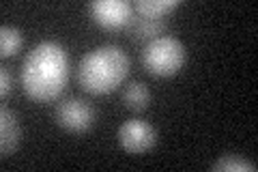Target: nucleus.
<instances>
[{
	"label": "nucleus",
	"instance_id": "ddd939ff",
	"mask_svg": "<svg viewBox=\"0 0 258 172\" xmlns=\"http://www.w3.org/2000/svg\"><path fill=\"white\" fill-rule=\"evenodd\" d=\"M13 91V78H11V71L7 67H0V95L9 97V93Z\"/></svg>",
	"mask_w": 258,
	"mask_h": 172
},
{
	"label": "nucleus",
	"instance_id": "7ed1b4c3",
	"mask_svg": "<svg viewBox=\"0 0 258 172\" xmlns=\"http://www.w3.org/2000/svg\"><path fill=\"white\" fill-rule=\"evenodd\" d=\"M185 61H187V50L181 39L161 35L157 39L149 41L142 50V65L147 67L151 76L168 78L174 76L183 69Z\"/></svg>",
	"mask_w": 258,
	"mask_h": 172
},
{
	"label": "nucleus",
	"instance_id": "1a4fd4ad",
	"mask_svg": "<svg viewBox=\"0 0 258 172\" xmlns=\"http://www.w3.org/2000/svg\"><path fill=\"white\" fill-rule=\"evenodd\" d=\"M123 103L127 105L129 110L142 112L149 108L151 103V91L144 82H132L129 86H125L123 91Z\"/></svg>",
	"mask_w": 258,
	"mask_h": 172
},
{
	"label": "nucleus",
	"instance_id": "20e7f679",
	"mask_svg": "<svg viewBox=\"0 0 258 172\" xmlns=\"http://www.w3.org/2000/svg\"><path fill=\"white\" fill-rule=\"evenodd\" d=\"M95 110L93 105L84 101V99H78V97H69L58 103L56 108V121L62 129H67L71 134H82L88 132L95 123Z\"/></svg>",
	"mask_w": 258,
	"mask_h": 172
},
{
	"label": "nucleus",
	"instance_id": "9b49d317",
	"mask_svg": "<svg viewBox=\"0 0 258 172\" xmlns=\"http://www.w3.org/2000/svg\"><path fill=\"white\" fill-rule=\"evenodd\" d=\"M24 45V35L15 28L9 26V24H3L0 28V56L3 59H9V56H15Z\"/></svg>",
	"mask_w": 258,
	"mask_h": 172
},
{
	"label": "nucleus",
	"instance_id": "6e6552de",
	"mask_svg": "<svg viewBox=\"0 0 258 172\" xmlns=\"http://www.w3.org/2000/svg\"><path fill=\"white\" fill-rule=\"evenodd\" d=\"M129 30H132V37L138 41H153L164 35L166 30V22L157 20V18H144V15H138V18H132L129 22Z\"/></svg>",
	"mask_w": 258,
	"mask_h": 172
},
{
	"label": "nucleus",
	"instance_id": "f8f14e48",
	"mask_svg": "<svg viewBox=\"0 0 258 172\" xmlns=\"http://www.w3.org/2000/svg\"><path fill=\"white\" fill-rule=\"evenodd\" d=\"M211 168L217 170V172H230V170H235V172H245V170H249V172H254V170H256V163L243 159L241 155H222V157L217 159Z\"/></svg>",
	"mask_w": 258,
	"mask_h": 172
},
{
	"label": "nucleus",
	"instance_id": "0eeeda50",
	"mask_svg": "<svg viewBox=\"0 0 258 172\" xmlns=\"http://www.w3.org/2000/svg\"><path fill=\"white\" fill-rule=\"evenodd\" d=\"M20 138H22V132H20L18 117H15L13 110L3 105V110H0V151H3V157L15 151V146L20 144Z\"/></svg>",
	"mask_w": 258,
	"mask_h": 172
},
{
	"label": "nucleus",
	"instance_id": "39448f33",
	"mask_svg": "<svg viewBox=\"0 0 258 172\" xmlns=\"http://www.w3.org/2000/svg\"><path fill=\"white\" fill-rule=\"evenodd\" d=\"M157 134L151 123L142 119H129L118 127V144L127 153H147L153 149Z\"/></svg>",
	"mask_w": 258,
	"mask_h": 172
},
{
	"label": "nucleus",
	"instance_id": "423d86ee",
	"mask_svg": "<svg viewBox=\"0 0 258 172\" xmlns=\"http://www.w3.org/2000/svg\"><path fill=\"white\" fill-rule=\"evenodd\" d=\"M93 20L103 28H123L129 26L134 18V7L127 0H93L88 5Z\"/></svg>",
	"mask_w": 258,
	"mask_h": 172
},
{
	"label": "nucleus",
	"instance_id": "f03ea898",
	"mask_svg": "<svg viewBox=\"0 0 258 172\" xmlns=\"http://www.w3.org/2000/svg\"><path fill=\"white\" fill-rule=\"evenodd\" d=\"M129 73V56L118 45H99L86 52L78 65V82L86 93L106 95L123 84Z\"/></svg>",
	"mask_w": 258,
	"mask_h": 172
},
{
	"label": "nucleus",
	"instance_id": "9d476101",
	"mask_svg": "<svg viewBox=\"0 0 258 172\" xmlns=\"http://www.w3.org/2000/svg\"><path fill=\"white\" fill-rule=\"evenodd\" d=\"M179 5H181L179 0H138L136 3V11H138V15H144V18L161 20L164 15L174 11Z\"/></svg>",
	"mask_w": 258,
	"mask_h": 172
},
{
	"label": "nucleus",
	"instance_id": "f257e3e1",
	"mask_svg": "<svg viewBox=\"0 0 258 172\" xmlns=\"http://www.w3.org/2000/svg\"><path fill=\"white\" fill-rule=\"evenodd\" d=\"M20 80L24 93L35 101H52L60 97L69 80L67 50L56 41L37 43L22 63Z\"/></svg>",
	"mask_w": 258,
	"mask_h": 172
}]
</instances>
